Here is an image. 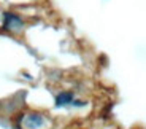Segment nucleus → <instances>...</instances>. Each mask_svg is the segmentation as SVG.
I'll return each instance as SVG.
<instances>
[{"mask_svg":"<svg viewBox=\"0 0 146 129\" xmlns=\"http://www.w3.org/2000/svg\"><path fill=\"white\" fill-rule=\"evenodd\" d=\"M44 118L40 113H27L22 118V126L26 129H40L44 126Z\"/></svg>","mask_w":146,"mask_h":129,"instance_id":"nucleus-1","label":"nucleus"},{"mask_svg":"<svg viewBox=\"0 0 146 129\" xmlns=\"http://www.w3.org/2000/svg\"><path fill=\"white\" fill-rule=\"evenodd\" d=\"M3 29L11 30V32H18L22 29V21L13 13H5L3 15Z\"/></svg>","mask_w":146,"mask_h":129,"instance_id":"nucleus-2","label":"nucleus"},{"mask_svg":"<svg viewBox=\"0 0 146 129\" xmlns=\"http://www.w3.org/2000/svg\"><path fill=\"white\" fill-rule=\"evenodd\" d=\"M73 100V94L72 92H62V94H59L56 97V105L57 107H62V105H67Z\"/></svg>","mask_w":146,"mask_h":129,"instance_id":"nucleus-3","label":"nucleus"}]
</instances>
